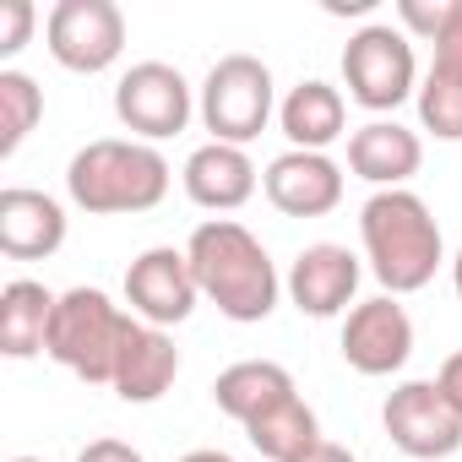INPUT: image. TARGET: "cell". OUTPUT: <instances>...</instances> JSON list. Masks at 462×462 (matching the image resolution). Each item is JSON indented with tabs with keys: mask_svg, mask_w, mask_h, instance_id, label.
Here are the masks:
<instances>
[{
	"mask_svg": "<svg viewBox=\"0 0 462 462\" xmlns=\"http://www.w3.org/2000/svg\"><path fill=\"white\" fill-rule=\"evenodd\" d=\"M190 273H196V289L201 300H212L228 321L240 327H256L278 310V294H283V278L267 256V245L251 235L245 223L235 217H207L190 228Z\"/></svg>",
	"mask_w": 462,
	"mask_h": 462,
	"instance_id": "6da1fadb",
	"label": "cell"
},
{
	"mask_svg": "<svg viewBox=\"0 0 462 462\" xmlns=\"http://www.w3.org/2000/svg\"><path fill=\"white\" fill-rule=\"evenodd\" d=\"M359 240H365V262H370L375 283L392 300L419 294L435 278V267L446 262L440 223H435L430 201L413 190H375L359 207Z\"/></svg>",
	"mask_w": 462,
	"mask_h": 462,
	"instance_id": "7a4b0ae2",
	"label": "cell"
},
{
	"mask_svg": "<svg viewBox=\"0 0 462 462\" xmlns=\"http://www.w3.org/2000/svg\"><path fill=\"white\" fill-rule=\"evenodd\" d=\"M66 196L93 217L152 212L169 196V158L136 136H98L66 163Z\"/></svg>",
	"mask_w": 462,
	"mask_h": 462,
	"instance_id": "3957f363",
	"label": "cell"
},
{
	"mask_svg": "<svg viewBox=\"0 0 462 462\" xmlns=\"http://www.w3.org/2000/svg\"><path fill=\"white\" fill-rule=\"evenodd\" d=\"M136 321L104 294V289H66L50 321V359L82 375L88 386H115L120 354L131 343Z\"/></svg>",
	"mask_w": 462,
	"mask_h": 462,
	"instance_id": "277c9868",
	"label": "cell"
},
{
	"mask_svg": "<svg viewBox=\"0 0 462 462\" xmlns=\"http://www.w3.org/2000/svg\"><path fill=\"white\" fill-rule=\"evenodd\" d=\"M201 125L212 131V142H228V147H245L267 131L273 109H278V88H273V71L267 60L256 55H223L207 82H201Z\"/></svg>",
	"mask_w": 462,
	"mask_h": 462,
	"instance_id": "5b68a950",
	"label": "cell"
},
{
	"mask_svg": "<svg viewBox=\"0 0 462 462\" xmlns=\"http://www.w3.org/2000/svg\"><path fill=\"white\" fill-rule=\"evenodd\" d=\"M343 82H348V98L370 115L408 104L419 93V60H413L408 33L392 23H365L343 44Z\"/></svg>",
	"mask_w": 462,
	"mask_h": 462,
	"instance_id": "8992f818",
	"label": "cell"
},
{
	"mask_svg": "<svg viewBox=\"0 0 462 462\" xmlns=\"http://www.w3.org/2000/svg\"><path fill=\"white\" fill-rule=\"evenodd\" d=\"M115 115L136 142H163L180 136L196 115V93L169 60H142L115 82Z\"/></svg>",
	"mask_w": 462,
	"mask_h": 462,
	"instance_id": "52a82bcc",
	"label": "cell"
},
{
	"mask_svg": "<svg viewBox=\"0 0 462 462\" xmlns=\"http://www.w3.org/2000/svg\"><path fill=\"white\" fill-rule=\"evenodd\" d=\"M381 424H386L392 446L413 462H440V457L462 451V413L446 402V392L435 381H402L386 397Z\"/></svg>",
	"mask_w": 462,
	"mask_h": 462,
	"instance_id": "ba28073f",
	"label": "cell"
},
{
	"mask_svg": "<svg viewBox=\"0 0 462 462\" xmlns=\"http://www.w3.org/2000/svg\"><path fill=\"white\" fill-rule=\"evenodd\" d=\"M44 39H50V55L66 66V71H109L125 50V12L115 0H60L44 23Z\"/></svg>",
	"mask_w": 462,
	"mask_h": 462,
	"instance_id": "9c48e42d",
	"label": "cell"
},
{
	"mask_svg": "<svg viewBox=\"0 0 462 462\" xmlns=\"http://www.w3.org/2000/svg\"><path fill=\"white\" fill-rule=\"evenodd\" d=\"M196 300H201V289H196L190 256L174 251V245H152V251H142V256L125 267V305H131V316L147 321V327H163V332H169V327L190 321Z\"/></svg>",
	"mask_w": 462,
	"mask_h": 462,
	"instance_id": "30bf717a",
	"label": "cell"
},
{
	"mask_svg": "<svg viewBox=\"0 0 462 462\" xmlns=\"http://www.w3.org/2000/svg\"><path fill=\"white\" fill-rule=\"evenodd\" d=\"M413 354V321L392 294H375L343 321V359L359 375H397Z\"/></svg>",
	"mask_w": 462,
	"mask_h": 462,
	"instance_id": "8fae6325",
	"label": "cell"
},
{
	"mask_svg": "<svg viewBox=\"0 0 462 462\" xmlns=\"http://www.w3.org/2000/svg\"><path fill=\"white\" fill-rule=\"evenodd\" d=\"M359 278H365L359 256H354L348 245L321 240V245H305V251L294 256V267H289V283H283V289H289V300H294V310H300V316L327 321V316H343V310L354 305Z\"/></svg>",
	"mask_w": 462,
	"mask_h": 462,
	"instance_id": "7c38bea8",
	"label": "cell"
},
{
	"mask_svg": "<svg viewBox=\"0 0 462 462\" xmlns=\"http://www.w3.org/2000/svg\"><path fill=\"white\" fill-rule=\"evenodd\" d=\"M262 190L283 217H327L343 201V169L327 152H278L262 169Z\"/></svg>",
	"mask_w": 462,
	"mask_h": 462,
	"instance_id": "4fadbf2b",
	"label": "cell"
},
{
	"mask_svg": "<svg viewBox=\"0 0 462 462\" xmlns=\"http://www.w3.org/2000/svg\"><path fill=\"white\" fill-rule=\"evenodd\" d=\"M66 245V207L33 185L0 190V251L12 262H44Z\"/></svg>",
	"mask_w": 462,
	"mask_h": 462,
	"instance_id": "5bb4252c",
	"label": "cell"
},
{
	"mask_svg": "<svg viewBox=\"0 0 462 462\" xmlns=\"http://www.w3.org/2000/svg\"><path fill=\"white\" fill-rule=\"evenodd\" d=\"M180 180H185V196H190L196 207H207V212H235V207H245V201L256 196V185H262L251 152H245V147H228V142L196 147V152L185 158V174H180Z\"/></svg>",
	"mask_w": 462,
	"mask_h": 462,
	"instance_id": "9a60e30c",
	"label": "cell"
},
{
	"mask_svg": "<svg viewBox=\"0 0 462 462\" xmlns=\"http://www.w3.org/2000/svg\"><path fill=\"white\" fill-rule=\"evenodd\" d=\"M419 163H424V142H419V131H408L397 120H370L348 136V169L359 180H370L375 190H408Z\"/></svg>",
	"mask_w": 462,
	"mask_h": 462,
	"instance_id": "2e32d148",
	"label": "cell"
},
{
	"mask_svg": "<svg viewBox=\"0 0 462 462\" xmlns=\"http://www.w3.org/2000/svg\"><path fill=\"white\" fill-rule=\"evenodd\" d=\"M174 375H180V348H174V337H169L163 327L136 321V332H131V343H125V354H120V370H115V397L147 408V402H158V397L174 386Z\"/></svg>",
	"mask_w": 462,
	"mask_h": 462,
	"instance_id": "e0dca14e",
	"label": "cell"
},
{
	"mask_svg": "<svg viewBox=\"0 0 462 462\" xmlns=\"http://www.w3.org/2000/svg\"><path fill=\"white\" fill-rule=\"evenodd\" d=\"M278 125H283L289 147H300V152H327V147L343 136V125H348V104H343V93H337L332 82L305 77V82L289 88V98L278 104Z\"/></svg>",
	"mask_w": 462,
	"mask_h": 462,
	"instance_id": "ac0fdd59",
	"label": "cell"
},
{
	"mask_svg": "<svg viewBox=\"0 0 462 462\" xmlns=\"http://www.w3.org/2000/svg\"><path fill=\"white\" fill-rule=\"evenodd\" d=\"M60 294H50L33 278H12L0 289V354L6 359H33L50 354V321H55Z\"/></svg>",
	"mask_w": 462,
	"mask_h": 462,
	"instance_id": "d6986e66",
	"label": "cell"
},
{
	"mask_svg": "<svg viewBox=\"0 0 462 462\" xmlns=\"http://www.w3.org/2000/svg\"><path fill=\"white\" fill-rule=\"evenodd\" d=\"M294 375L278 365V359H240V365H228L217 381H212V402L217 413H228L235 424H251L262 419L267 408H278L283 397H294Z\"/></svg>",
	"mask_w": 462,
	"mask_h": 462,
	"instance_id": "ffe728a7",
	"label": "cell"
},
{
	"mask_svg": "<svg viewBox=\"0 0 462 462\" xmlns=\"http://www.w3.org/2000/svg\"><path fill=\"white\" fill-rule=\"evenodd\" d=\"M245 435H251V446H256L267 462H300V457H310V451L321 446V419H316V408L294 392V397H283L278 408H267L262 419H251Z\"/></svg>",
	"mask_w": 462,
	"mask_h": 462,
	"instance_id": "44dd1931",
	"label": "cell"
},
{
	"mask_svg": "<svg viewBox=\"0 0 462 462\" xmlns=\"http://www.w3.org/2000/svg\"><path fill=\"white\" fill-rule=\"evenodd\" d=\"M44 120V93L28 71H0V158H12Z\"/></svg>",
	"mask_w": 462,
	"mask_h": 462,
	"instance_id": "7402d4cb",
	"label": "cell"
},
{
	"mask_svg": "<svg viewBox=\"0 0 462 462\" xmlns=\"http://www.w3.org/2000/svg\"><path fill=\"white\" fill-rule=\"evenodd\" d=\"M413 104H419V125H424L435 142H462V82H457V77L424 71Z\"/></svg>",
	"mask_w": 462,
	"mask_h": 462,
	"instance_id": "603a6c76",
	"label": "cell"
},
{
	"mask_svg": "<svg viewBox=\"0 0 462 462\" xmlns=\"http://www.w3.org/2000/svg\"><path fill=\"white\" fill-rule=\"evenodd\" d=\"M457 12H462V0H397L402 33H408V39H430V44L457 23Z\"/></svg>",
	"mask_w": 462,
	"mask_h": 462,
	"instance_id": "cb8c5ba5",
	"label": "cell"
},
{
	"mask_svg": "<svg viewBox=\"0 0 462 462\" xmlns=\"http://www.w3.org/2000/svg\"><path fill=\"white\" fill-rule=\"evenodd\" d=\"M33 23H39L33 0H0V55L12 60V55L33 39Z\"/></svg>",
	"mask_w": 462,
	"mask_h": 462,
	"instance_id": "d4e9b609",
	"label": "cell"
},
{
	"mask_svg": "<svg viewBox=\"0 0 462 462\" xmlns=\"http://www.w3.org/2000/svg\"><path fill=\"white\" fill-rule=\"evenodd\" d=\"M430 71H446V77L462 82V12H457V23L435 39V60H430Z\"/></svg>",
	"mask_w": 462,
	"mask_h": 462,
	"instance_id": "484cf974",
	"label": "cell"
},
{
	"mask_svg": "<svg viewBox=\"0 0 462 462\" xmlns=\"http://www.w3.org/2000/svg\"><path fill=\"white\" fill-rule=\"evenodd\" d=\"M77 462H147L131 440H115V435H104V440H88L82 451H77Z\"/></svg>",
	"mask_w": 462,
	"mask_h": 462,
	"instance_id": "4316f807",
	"label": "cell"
},
{
	"mask_svg": "<svg viewBox=\"0 0 462 462\" xmlns=\"http://www.w3.org/2000/svg\"><path fill=\"white\" fill-rule=\"evenodd\" d=\"M435 386H440V392H446V402L462 413V348H457V354H446V365H440Z\"/></svg>",
	"mask_w": 462,
	"mask_h": 462,
	"instance_id": "83f0119b",
	"label": "cell"
},
{
	"mask_svg": "<svg viewBox=\"0 0 462 462\" xmlns=\"http://www.w3.org/2000/svg\"><path fill=\"white\" fill-rule=\"evenodd\" d=\"M300 462H359V457H354L348 446H337V440H321V446H316L310 457H300Z\"/></svg>",
	"mask_w": 462,
	"mask_h": 462,
	"instance_id": "f1b7e54d",
	"label": "cell"
},
{
	"mask_svg": "<svg viewBox=\"0 0 462 462\" xmlns=\"http://www.w3.org/2000/svg\"><path fill=\"white\" fill-rule=\"evenodd\" d=\"M180 462H235V457H228V451H212V446H201V451H185Z\"/></svg>",
	"mask_w": 462,
	"mask_h": 462,
	"instance_id": "f546056e",
	"label": "cell"
},
{
	"mask_svg": "<svg viewBox=\"0 0 462 462\" xmlns=\"http://www.w3.org/2000/svg\"><path fill=\"white\" fill-rule=\"evenodd\" d=\"M451 289H457V294H462V251H457V256H451Z\"/></svg>",
	"mask_w": 462,
	"mask_h": 462,
	"instance_id": "4dcf8cb0",
	"label": "cell"
},
{
	"mask_svg": "<svg viewBox=\"0 0 462 462\" xmlns=\"http://www.w3.org/2000/svg\"><path fill=\"white\" fill-rule=\"evenodd\" d=\"M12 462H44V457H12Z\"/></svg>",
	"mask_w": 462,
	"mask_h": 462,
	"instance_id": "1f68e13d",
	"label": "cell"
}]
</instances>
